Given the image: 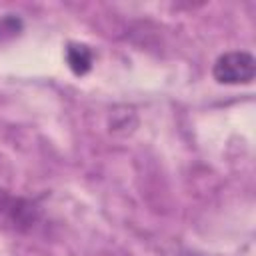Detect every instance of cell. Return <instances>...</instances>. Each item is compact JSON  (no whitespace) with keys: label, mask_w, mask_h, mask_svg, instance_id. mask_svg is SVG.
I'll return each instance as SVG.
<instances>
[{"label":"cell","mask_w":256,"mask_h":256,"mask_svg":"<svg viewBox=\"0 0 256 256\" xmlns=\"http://www.w3.org/2000/svg\"><path fill=\"white\" fill-rule=\"evenodd\" d=\"M256 74V60L246 50H232L224 52L216 58L212 66V76L218 84L226 86H238V84H250Z\"/></svg>","instance_id":"6da1fadb"},{"label":"cell","mask_w":256,"mask_h":256,"mask_svg":"<svg viewBox=\"0 0 256 256\" xmlns=\"http://www.w3.org/2000/svg\"><path fill=\"white\" fill-rule=\"evenodd\" d=\"M0 214L16 230H30L40 218V210L32 200L14 196L8 190H0Z\"/></svg>","instance_id":"7a4b0ae2"},{"label":"cell","mask_w":256,"mask_h":256,"mask_svg":"<svg viewBox=\"0 0 256 256\" xmlns=\"http://www.w3.org/2000/svg\"><path fill=\"white\" fill-rule=\"evenodd\" d=\"M64 58H66L68 68L76 76L88 74L94 66V50L88 44H82V42H70L64 50Z\"/></svg>","instance_id":"3957f363"},{"label":"cell","mask_w":256,"mask_h":256,"mask_svg":"<svg viewBox=\"0 0 256 256\" xmlns=\"http://www.w3.org/2000/svg\"><path fill=\"white\" fill-rule=\"evenodd\" d=\"M24 24L16 14H4L0 16V42L12 40L22 32Z\"/></svg>","instance_id":"277c9868"}]
</instances>
